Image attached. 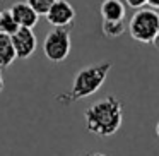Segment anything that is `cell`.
I'll return each instance as SVG.
<instances>
[{
  "instance_id": "cell-1",
  "label": "cell",
  "mask_w": 159,
  "mask_h": 156,
  "mask_svg": "<svg viewBox=\"0 0 159 156\" xmlns=\"http://www.w3.org/2000/svg\"><path fill=\"white\" fill-rule=\"evenodd\" d=\"M86 127L89 132L99 137H110L123 122V105L115 96H106L103 100L96 101L84 111Z\"/></svg>"
},
{
  "instance_id": "cell-2",
  "label": "cell",
  "mask_w": 159,
  "mask_h": 156,
  "mask_svg": "<svg viewBox=\"0 0 159 156\" xmlns=\"http://www.w3.org/2000/svg\"><path fill=\"white\" fill-rule=\"evenodd\" d=\"M110 70H111L110 62H101V64L89 65V67H86V69L79 70V72L75 74L72 89L55 96V100L58 101V103L69 106V105L82 100V98L91 96V94H94L104 84Z\"/></svg>"
},
{
  "instance_id": "cell-3",
  "label": "cell",
  "mask_w": 159,
  "mask_h": 156,
  "mask_svg": "<svg viewBox=\"0 0 159 156\" xmlns=\"http://www.w3.org/2000/svg\"><path fill=\"white\" fill-rule=\"evenodd\" d=\"M128 31L135 41L152 43L159 31V12L154 9H137L128 22Z\"/></svg>"
},
{
  "instance_id": "cell-4",
  "label": "cell",
  "mask_w": 159,
  "mask_h": 156,
  "mask_svg": "<svg viewBox=\"0 0 159 156\" xmlns=\"http://www.w3.org/2000/svg\"><path fill=\"white\" fill-rule=\"evenodd\" d=\"M70 28L63 26V28H55L50 31L43 43V52L45 57L53 64H60L69 57L70 53Z\"/></svg>"
},
{
  "instance_id": "cell-5",
  "label": "cell",
  "mask_w": 159,
  "mask_h": 156,
  "mask_svg": "<svg viewBox=\"0 0 159 156\" xmlns=\"http://www.w3.org/2000/svg\"><path fill=\"white\" fill-rule=\"evenodd\" d=\"M11 41L14 46L16 57H19V59H29L36 52V46H38V40H36L33 29L22 28V26H19L11 35Z\"/></svg>"
},
{
  "instance_id": "cell-6",
  "label": "cell",
  "mask_w": 159,
  "mask_h": 156,
  "mask_svg": "<svg viewBox=\"0 0 159 156\" xmlns=\"http://www.w3.org/2000/svg\"><path fill=\"white\" fill-rule=\"evenodd\" d=\"M45 16H46V21L52 26L63 28V26L72 24V21L75 19V11L67 0H55Z\"/></svg>"
},
{
  "instance_id": "cell-7",
  "label": "cell",
  "mask_w": 159,
  "mask_h": 156,
  "mask_svg": "<svg viewBox=\"0 0 159 156\" xmlns=\"http://www.w3.org/2000/svg\"><path fill=\"white\" fill-rule=\"evenodd\" d=\"M11 14L14 17V21L17 22V26H22V28H34L36 22H38L39 16L36 14V11L28 4V2H16L11 9Z\"/></svg>"
},
{
  "instance_id": "cell-8",
  "label": "cell",
  "mask_w": 159,
  "mask_h": 156,
  "mask_svg": "<svg viewBox=\"0 0 159 156\" xmlns=\"http://www.w3.org/2000/svg\"><path fill=\"white\" fill-rule=\"evenodd\" d=\"M125 5L120 0H104L101 4V17L108 21H120L125 19Z\"/></svg>"
},
{
  "instance_id": "cell-9",
  "label": "cell",
  "mask_w": 159,
  "mask_h": 156,
  "mask_svg": "<svg viewBox=\"0 0 159 156\" xmlns=\"http://www.w3.org/2000/svg\"><path fill=\"white\" fill-rule=\"evenodd\" d=\"M16 59L17 57H16L14 46H12V41H11V35L0 33V69L9 67Z\"/></svg>"
},
{
  "instance_id": "cell-10",
  "label": "cell",
  "mask_w": 159,
  "mask_h": 156,
  "mask_svg": "<svg viewBox=\"0 0 159 156\" xmlns=\"http://www.w3.org/2000/svg\"><path fill=\"white\" fill-rule=\"evenodd\" d=\"M125 29H127V26H125L123 19H120V21H108V19H103V24H101L103 35L106 36V38H111V40L121 36L125 33Z\"/></svg>"
},
{
  "instance_id": "cell-11",
  "label": "cell",
  "mask_w": 159,
  "mask_h": 156,
  "mask_svg": "<svg viewBox=\"0 0 159 156\" xmlns=\"http://www.w3.org/2000/svg\"><path fill=\"white\" fill-rule=\"evenodd\" d=\"M17 22L14 21L9 9H0V33L4 35H12L17 29Z\"/></svg>"
},
{
  "instance_id": "cell-12",
  "label": "cell",
  "mask_w": 159,
  "mask_h": 156,
  "mask_svg": "<svg viewBox=\"0 0 159 156\" xmlns=\"http://www.w3.org/2000/svg\"><path fill=\"white\" fill-rule=\"evenodd\" d=\"M26 2H28V4L34 9L38 16H45L55 0H26Z\"/></svg>"
},
{
  "instance_id": "cell-13",
  "label": "cell",
  "mask_w": 159,
  "mask_h": 156,
  "mask_svg": "<svg viewBox=\"0 0 159 156\" xmlns=\"http://www.w3.org/2000/svg\"><path fill=\"white\" fill-rule=\"evenodd\" d=\"M127 4L130 5L132 9H140L147 4V0H127Z\"/></svg>"
},
{
  "instance_id": "cell-14",
  "label": "cell",
  "mask_w": 159,
  "mask_h": 156,
  "mask_svg": "<svg viewBox=\"0 0 159 156\" xmlns=\"http://www.w3.org/2000/svg\"><path fill=\"white\" fill-rule=\"evenodd\" d=\"M147 4L152 9H159V0H147Z\"/></svg>"
},
{
  "instance_id": "cell-15",
  "label": "cell",
  "mask_w": 159,
  "mask_h": 156,
  "mask_svg": "<svg viewBox=\"0 0 159 156\" xmlns=\"http://www.w3.org/2000/svg\"><path fill=\"white\" fill-rule=\"evenodd\" d=\"M152 45H154L156 48L159 50V31H157V36H156V38H154V41H152Z\"/></svg>"
},
{
  "instance_id": "cell-16",
  "label": "cell",
  "mask_w": 159,
  "mask_h": 156,
  "mask_svg": "<svg viewBox=\"0 0 159 156\" xmlns=\"http://www.w3.org/2000/svg\"><path fill=\"white\" fill-rule=\"evenodd\" d=\"M2 89H4V79H2V76H0V93H2Z\"/></svg>"
},
{
  "instance_id": "cell-17",
  "label": "cell",
  "mask_w": 159,
  "mask_h": 156,
  "mask_svg": "<svg viewBox=\"0 0 159 156\" xmlns=\"http://www.w3.org/2000/svg\"><path fill=\"white\" fill-rule=\"evenodd\" d=\"M89 156H106V154H103V153H93V154H89Z\"/></svg>"
},
{
  "instance_id": "cell-18",
  "label": "cell",
  "mask_w": 159,
  "mask_h": 156,
  "mask_svg": "<svg viewBox=\"0 0 159 156\" xmlns=\"http://www.w3.org/2000/svg\"><path fill=\"white\" fill-rule=\"evenodd\" d=\"M156 134H157V137H159V122H157V125H156Z\"/></svg>"
},
{
  "instance_id": "cell-19",
  "label": "cell",
  "mask_w": 159,
  "mask_h": 156,
  "mask_svg": "<svg viewBox=\"0 0 159 156\" xmlns=\"http://www.w3.org/2000/svg\"><path fill=\"white\" fill-rule=\"evenodd\" d=\"M82 156H89V154H82Z\"/></svg>"
}]
</instances>
